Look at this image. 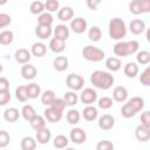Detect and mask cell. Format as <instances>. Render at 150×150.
Segmentation results:
<instances>
[{"mask_svg": "<svg viewBox=\"0 0 150 150\" xmlns=\"http://www.w3.org/2000/svg\"><path fill=\"white\" fill-rule=\"evenodd\" d=\"M29 122H30V127L35 131H38V130H40V129H42V128L46 127V118L42 117V116H40V115H35Z\"/></svg>", "mask_w": 150, "mask_h": 150, "instance_id": "obj_27", "label": "cell"}, {"mask_svg": "<svg viewBox=\"0 0 150 150\" xmlns=\"http://www.w3.org/2000/svg\"><path fill=\"white\" fill-rule=\"evenodd\" d=\"M69 143V139L67 136L64 135H57L55 138H54V146L57 148V149H63L68 145Z\"/></svg>", "mask_w": 150, "mask_h": 150, "instance_id": "obj_40", "label": "cell"}, {"mask_svg": "<svg viewBox=\"0 0 150 150\" xmlns=\"http://www.w3.org/2000/svg\"><path fill=\"white\" fill-rule=\"evenodd\" d=\"M114 76L108 73V71H103V70H95L93 71V74L90 75V82L94 87L102 89V90H107L109 89L112 84H114Z\"/></svg>", "mask_w": 150, "mask_h": 150, "instance_id": "obj_1", "label": "cell"}, {"mask_svg": "<svg viewBox=\"0 0 150 150\" xmlns=\"http://www.w3.org/2000/svg\"><path fill=\"white\" fill-rule=\"evenodd\" d=\"M43 112H45V118L50 123H56V122L61 121V118H62V111H60L50 105H48V108Z\"/></svg>", "mask_w": 150, "mask_h": 150, "instance_id": "obj_10", "label": "cell"}, {"mask_svg": "<svg viewBox=\"0 0 150 150\" xmlns=\"http://www.w3.org/2000/svg\"><path fill=\"white\" fill-rule=\"evenodd\" d=\"M19 110L14 107L12 108H7L5 111H4V118L5 121L9 122V123H13V122H16L18 118H19Z\"/></svg>", "mask_w": 150, "mask_h": 150, "instance_id": "obj_24", "label": "cell"}, {"mask_svg": "<svg viewBox=\"0 0 150 150\" xmlns=\"http://www.w3.org/2000/svg\"><path fill=\"white\" fill-rule=\"evenodd\" d=\"M80 117H81V115H80V112H79L76 109H70V110L67 112V115H66V118H67L68 123H70V124H76V123H79Z\"/></svg>", "mask_w": 150, "mask_h": 150, "instance_id": "obj_39", "label": "cell"}, {"mask_svg": "<svg viewBox=\"0 0 150 150\" xmlns=\"http://www.w3.org/2000/svg\"><path fill=\"white\" fill-rule=\"evenodd\" d=\"M55 97L56 96H55V93L53 90H45L41 94V102L45 105H50V103L54 101Z\"/></svg>", "mask_w": 150, "mask_h": 150, "instance_id": "obj_36", "label": "cell"}, {"mask_svg": "<svg viewBox=\"0 0 150 150\" xmlns=\"http://www.w3.org/2000/svg\"><path fill=\"white\" fill-rule=\"evenodd\" d=\"M69 138L73 143L75 144H82L86 142L87 139V134L83 129L81 128H74L70 130V134H69Z\"/></svg>", "mask_w": 150, "mask_h": 150, "instance_id": "obj_8", "label": "cell"}, {"mask_svg": "<svg viewBox=\"0 0 150 150\" xmlns=\"http://www.w3.org/2000/svg\"><path fill=\"white\" fill-rule=\"evenodd\" d=\"M121 114H122V116L125 117V118H131V117H134L137 112H136L135 109L127 102V103L123 104V107L121 108Z\"/></svg>", "mask_w": 150, "mask_h": 150, "instance_id": "obj_41", "label": "cell"}, {"mask_svg": "<svg viewBox=\"0 0 150 150\" xmlns=\"http://www.w3.org/2000/svg\"><path fill=\"white\" fill-rule=\"evenodd\" d=\"M139 81L144 86H150V67H146L139 76Z\"/></svg>", "mask_w": 150, "mask_h": 150, "instance_id": "obj_45", "label": "cell"}, {"mask_svg": "<svg viewBox=\"0 0 150 150\" xmlns=\"http://www.w3.org/2000/svg\"><path fill=\"white\" fill-rule=\"evenodd\" d=\"M36 68L33 66V64H29V63H25L22 67H21V75L25 80H33L35 76H36Z\"/></svg>", "mask_w": 150, "mask_h": 150, "instance_id": "obj_15", "label": "cell"}, {"mask_svg": "<svg viewBox=\"0 0 150 150\" xmlns=\"http://www.w3.org/2000/svg\"><path fill=\"white\" fill-rule=\"evenodd\" d=\"M46 52H47V47H46V45L42 43V42H35V43H33V46H32V48H30V54H33V55L36 56V57H42V56H45Z\"/></svg>", "mask_w": 150, "mask_h": 150, "instance_id": "obj_23", "label": "cell"}, {"mask_svg": "<svg viewBox=\"0 0 150 150\" xmlns=\"http://www.w3.org/2000/svg\"><path fill=\"white\" fill-rule=\"evenodd\" d=\"M77 100H79V97L75 94V91H67L63 95V101H64L66 105H69V107L75 105L77 103Z\"/></svg>", "mask_w": 150, "mask_h": 150, "instance_id": "obj_37", "label": "cell"}, {"mask_svg": "<svg viewBox=\"0 0 150 150\" xmlns=\"http://www.w3.org/2000/svg\"><path fill=\"white\" fill-rule=\"evenodd\" d=\"M82 56L90 62H100L105 56L104 52L94 46H86L82 50Z\"/></svg>", "mask_w": 150, "mask_h": 150, "instance_id": "obj_4", "label": "cell"}, {"mask_svg": "<svg viewBox=\"0 0 150 150\" xmlns=\"http://www.w3.org/2000/svg\"><path fill=\"white\" fill-rule=\"evenodd\" d=\"M20 146H21L22 150H34L36 148V141L33 137L26 136V137H23L21 139Z\"/></svg>", "mask_w": 150, "mask_h": 150, "instance_id": "obj_29", "label": "cell"}, {"mask_svg": "<svg viewBox=\"0 0 150 150\" xmlns=\"http://www.w3.org/2000/svg\"><path fill=\"white\" fill-rule=\"evenodd\" d=\"M29 11L32 14H41L43 11H45V4L36 0V1H33L29 6Z\"/></svg>", "mask_w": 150, "mask_h": 150, "instance_id": "obj_42", "label": "cell"}, {"mask_svg": "<svg viewBox=\"0 0 150 150\" xmlns=\"http://www.w3.org/2000/svg\"><path fill=\"white\" fill-rule=\"evenodd\" d=\"M30 52L26 48H20L15 52L14 54V59L18 63H21V64H25V63H28L29 60H30Z\"/></svg>", "mask_w": 150, "mask_h": 150, "instance_id": "obj_14", "label": "cell"}, {"mask_svg": "<svg viewBox=\"0 0 150 150\" xmlns=\"http://www.w3.org/2000/svg\"><path fill=\"white\" fill-rule=\"evenodd\" d=\"M136 61L139 64H148L150 62V53L148 50H141L136 55Z\"/></svg>", "mask_w": 150, "mask_h": 150, "instance_id": "obj_43", "label": "cell"}, {"mask_svg": "<svg viewBox=\"0 0 150 150\" xmlns=\"http://www.w3.org/2000/svg\"><path fill=\"white\" fill-rule=\"evenodd\" d=\"M27 88V94L29 98H36L41 94V88L38 83H29L26 86Z\"/></svg>", "mask_w": 150, "mask_h": 150, "instance_id": "obj_30", "label": "cell"}, {"mask_svg": "<svg viewBox=\"0 0 150 150\" xmlns=\"http://www.w3.org/2000/svg\"><path fill=\"white\" fill-rule=\"evenodd\" d=\"M97 150H111L114 149V144L110 141H100L96 145Z\"/></svg>", "mask_w": 150, "mask_h": 150, "instance_id": "obj_50", "label": "cell"}, {"mask_svg": "<svg viewBox=\"0 0 150 150\" xmlns=\"http://www.w3.org/2000/svg\"><path fill=\"white\" fill-rule=\"evenodd\" d=\"M109 36L112 40H122L127 34L125 22L120 18H114L109 21Z\"/></svg>", "mask_w": 150, "mask_h": 150, "instance_id": "obj_3", "label": "cell"}, {"mask_svg": "<svg viewBox=\"0 0 150 150\" xmlns=\"http://www.w3.org/2000/svg\"><path fill=\"white\" fill-rule=\"evenodd\" d=\"M124 74L127 77H135L137 74H138V66L135 63V62H128L125 66H124V69H123Z\"/></svg>", "mask_w": 150, "mask_h": 150, "instance_id": "obj_28", "label": "cell"}, {"mask_svg": "<svg viewBox=\"0 0 150 150\" xmlns=\"http://www.w3.org/2000/svg\"><path fill=\"white\" fill-rule=\"evenodd\" d=\"M74 16V11L69 6H64L57 12V19L61 21H69Z\"/></svg>", "mask_w": 150, "mask_h": 150, "instance_id": "obj_20", "label": "cell"}, {"mask_svg": "<svg viewBox=\"0 0 150 150\" xmlns=\"http://www.w3.org/2000/svg\"><path fill=\"white\" fill-rule=\"evenodd\" d=\"M2 70H4V67H2V64L0 63V73H2Z\"/></svg>", "mask_w": 150, "mask_h": 150, "instance_id": "obj_56", "label": "cell"}, {"mask_svg": "<svg viewBox=\"0 0 150 150\" xmlns=\"http://www.w3.org/2000/svg\"><path fill=\"white\" fill-rule=\"evenodd\" d=\"M87 2V6L91 9V11H96L98 5L101 4V0H86Z\"/></svg>", "mask_w": 150, "mask_h": 150, "instance_id": "obj_54", "label": "cell"}, {"mask_svg": "<svg viewBox=\"0 0 150 150\" xmlns=\"http://www.w3.org/2000/svg\"><path fill=\"white\" fill-rule=\"evenodd\" d=\"M141 124L146 127V128H150V111L145 110L141 115Z\"/></svg>", "mask_w": 150, "mask_h": 150, "instance_id": "obj_51", "label": "cell"}, {"mask_svg": "<svg viewBox=\"0 0 150 150\" xmlns=\"http://www.w3.org/2000/svg\"><path fill=\"white\" fill-rule=\"evenodd\" d=\"M53 23V16L50 13H45L42 12L41 14H39L38 18V25H42V26H52Z\"/></svg>", "mask_w": 150, "mask_h": 150, "instance_id": "obj_34", "label": "cell"}, {"mask_svg": "<svg viewBox=\"0 0 150 150\" xmlns=\"http://www.w3.org/2000/svg\"><path fill=\"white\" fill-rule=\"evenodd\" d=\"M9 90V81L6 77H0V91Z\"/></svg>", "mask_w": 150, "mask_h": 150, "instance_id": "obj_53", "label": "cell"}, {"mask_svg": "<svg viewBox=\"0 0 150 150\" xmlns=\"http://www.w3.org/2000/svg\"><path fill=\"white\" fill-rule=\"evenodd\" d=\"M87 26H88V25H87V20L83 19V18H81V16L73 19L71 22H70V28H71V30H73L74 33H76V34H82V33H84L86 29H87Z\"/></svg>", "mask_w": 150, "mask_h": 150, "instance_id": "obj_9", "label": "cell"}, {"mask_svg": "<svg viewBox=\"0 0 150 150\" xmlns=\"http://www.w3.org/2000/svg\"><path fill=\"white\" fill-rule=\"evenodd\" d=\"M112 97L116 102H124L128 98V90L123 86H117L112 91Z\"/></svg>", "mask_w": 150, "mask_h": 150, "instance_id": "obj_17", "label": "cell"}, {"mask_svg": "<svg viewBox=\"0 0 150 150\" xmlns=\"http://www.w3.org/2000/svg\"><path fill=\"white\" fill-rule=\"evenodd\" d=\"M114 125L115 118L109 114H104L98 118V128L102 130H110L114 128Z\"/></svg>", "mask_w": 150, "mask_h": 150, "instance_id": "obj_11", "label": "cell"}, {"mask_svg": "<svg viewBox=\"0 0 150 150\" xmlns=\"http://www.w3.org/2000/svg\"><path fill=\"white\" fill-rule=\"evenodd\" d=\"M97 105H98V108H101V109H109V108L112 107V98H110V97H108V96H103V97H101V98L98 100Z\"/></svg>", "mask_w": 150, "mask_h": 150, "instance_id": "obj_44", "label": "cell"}, {"mask_svg": "<svg viewBox=\"0 0 150 150\" xmlns=\"http://www.w3.org/2000/svg\"><path fill=\"white\" fill-rule=\"evenodd\" d=\"M130 13L138 15L150 12V0H132L129 4Z\"/></svg>", "mask_w": 150, "mask_h": 150, "instance_id": "obj_5", "label": "cell"}, {"mask_svg": "<svg viewBox=\"0 0 150 150\" xmlns=\"http://www.w3.org/2000/svg\"><path fill=\"white\" fill-rule=\"evenodd\" d=\"M54 38L66 41L69 38V28L66 25H57L54 29Z\"/></svg>", "mask_w": 150, "mask_h": 150, "instance_id": "obj_21", "label": "cell"}, {"mask_svg": "<svg viewBox=\"0 0 150 150\" xmlns=\"http://www.w3.org/2000/svg\"><path fill=\"white\" fill-rule=\"evenodd\" d=\"M8 0H0V6H2V5H5L6 2H7Z\"/></svg>", "mask_w": 150, "mask_h": 150, "instance_id": "obj_55", "label": "cell"}, {"mask_svg": "<svg viewBox=\"0 0 150 150\" xmlns=\"http://www.w3.org/2000/svg\"><path fill=\"white\" fill-rule=\"evenodd\" d=\"M59 1L57 0H46L45 2V9H47L48 12H56L59 9Z\"/></svg>", "mask_w": 150, "mask_h": 150, "instance_id": "obj_46", "label": "cell"}, {"mask_svg": "<svg viewBox=\"0 0 150 150\" xmlns=\"http://www.w3.org/2000/svg\"><path fill=\"white\" fill-rule=\"evenodd\" d=\"M13 39H14V35H13V32L11 30H4L0 33V45H9L13 42Z\"/></svg>", "mask_w": 150, "mask_h": 150, "instance_id": "obj_38", "label": "cell"}, {"mask_svg": "<svg viewBox=\"0 0 150 150\" xmlns=\"http://www.w3.org/2000/svg\"><path fill=\"white\" fill-rule=\"evenodd\" d=\"M50 107L60 110V111H63V109L66 108V103L63 101V98H59V97H55L54 101L50 103Z\"/></svg>", "mask_w": 150, "mask_h": 150, "instance_id": "obj_48", "label": "cell"}, {"mask_svg": "<svg viewBox=\"0 0 150 150\" xmlns=\"http://www.w3.org/2000/svg\"><path fill=\"white\" fill-rule=\"evenodd\" d=\"M50 137H52L50 130L47 129L46 127L36 131V141H38L40 144H46V143H48V142L50 141Z\"/></svg>", "mask_w": 150, "mask_h": 150, "instance_id": "obj_22", "label": "cell"}, {"mask_svg": "<svg viewBox=\"0 0 150 150\" xmlns=\"http://www.w3.org/2000/svg\"><path fill=\"white\" fill-rule=\"evenodd\" d=\"M135 137L139 142H146L150 139V128H146L142 124L137 125L135 129Z\"/></svg>", "mask_w": 150, "mask_h": 150, "instance_id": "obj_12", "label": "cell"}, {"mask_svg": "<svg viewBox=\"0 0 150 150\" xmlns=\"http://www.w3.org/2000/svg\"><path fill=\"white\" fill-rule=\"evenodd\" d=\"M15 97L18 101L20 102H26L29 97H28V94H27V88L26 86H19L16 89H15Z\"/></svg>", "mask_w": 150, "mask_h": 150, "instance_id": "obj_35", "label": "cell"}, {"mask_svg": "<svg viewBox=\"0 0 150 150\" xmlns=\"http://www.w3.org/2000/svg\"><path fill=\"white\" fill-rule=\"evenodd\" d=\"M97 115H98L97 109H96L95 107H93L91 104L87 105V107L82 110V116H83V118H84L86 121H88V122H91V121L96 120Z\"/></svg>", "mask_w": 150, "mask_h": 150, "instance_id": "obj_18", "label": "cell"}, {"mask_svg": "<svg viewBox=\"0 0 150 150\" xmlns=\"http://www.w3.org/2000/svg\"><path fill=\"white\" fill-rule=\"evenodd\" d=\"M138 48H139V43L136 40H131V41H118L114 46V53L117 56L125 57L128 55L135 54L138 50Z\"/></svg>", "mask_w": 150, "mask_h": 150, "instance_id": "obj_2", "label": "cell"}, {"mask_svg": "<svg viewBox=\"0 0 150 150\" xmlns=\"http://www.w3.org/2000/svg\"><path fill=\"white\" fill-rule=\"evenodd\" d=\"M53 66H54L55 70L63 71L68 68V59L66 56H56L53 61Z\"/></svg>", "mask_w": 150, "mask_h": 150, "instance_id": "obj_25", "label": "cell"}, {"mask_svg": "<svg viewBox=\"0 0 150 150\" xmlns=\"http://www.w3.org/2000/svg\"><path fill=\"white\" fill-rule=\"evenodd\" d=\"M12 22V18L6 13H0V29L9 26Z\"/></svg>", "mask_w": 150, "mask_h": 150, "instance_id": "obj_49", "label": "cell"}, {"mask_svg": "<svg viewBox=\"0 0 150 150\" xmlns=\"http://www.w3.org/2000/svg\"><path fill=\"white\" fill-rule=\"evenodd\" d=\"M128 103L135 109L136 112L141 111V110L144 108V100H143L142 97H139V96H134V97H131V98L128 101Z\"/></svg>", "mask_w": 150, "mask_h": 150, "instance_id": "obj_31", "label": "cell"}, {"mask_svg": "<svg viewBox=\"0 0 150 150\" xmlns=\"http://www.w3.org/2000/svg\"><path fill=\"white\" fill-rule=\"evenodd\" d=\"M66 84L69 89L76 91V90H81L84 86V79L81 75L77 74H69L66 79Z\"/></svg>", "mask_w": 150, "mask_h": 150, "instance_id": "obj_6", "label": "cell"}, {"mask_svg": "<svg viewBox=\"0 0 150 150\" xmlns=\"http://www.w3.org/2000/svg\"><path fill=\"white\" fill-rule=\"evenodd\" d=\"M9 141H11L9 134L5 130H0V148H6L9 144Z\"/></svg>", "mask_w": 150, "mask_h": 150, "instance_id": "obj_47", "label": "cell"}, {"mask_svg": "<svg viewBox=\"0 0 150 150\" xmlns=\"http://www.w3.org/2000/svg\"><path fill=\"white\" fill-rule=\"evenodd\" d=\"M129 29L134 35H139L145 30V22L141 19H134L129 25Z\"/></svg>", "mask_w": 150, "mask_h": 150, "instance_id": "obj_13", "label": "cell"}, {"mask_svg": "<svg viewBox=\"0 0 150 150\" xmlns=\"http://www.w3.org/2000/svg\"><path fill=\"white\" fill-rule=\"evenodd\" d=\"M49 48L54 53H61L66 48V41H63L61 39H57V38H53L49 41Z\"/></svg>", "mask_w": 150, "mask_h": 150, "instance_id": "obj_19", "label": "cell"}, {"mask_svg": "<svg viewBox=\"0 0 150 150\" xmlns=\"http://www.w3.org/2000/svg\"><path fill=\"white\" fill-rule=\"evenodd\" d=\"M9 101H11L9 90H7V91H0V105H5Z\"/></svg>", "mask_w": 150, "mask_h": 150, "instance_id": "obj_52", "label": "cell"}, {"mask_svg": "<svg viewBox=\"0 0 150 150\" xmlns=\"http://www.w3.org/2000/svg\"><path fill=\"white\" fill-rule=\"evenodd\" d=\"M80 100L82 103L89 105V104H93L96 102L97 100V93L96 90H94L93 88H86L82 93H81V96H80Z\"/></svg>", "mask_w": 150, "mask_h": 150, "instance_id": "obj_7", "label": "cell"}, {"mask_svg": "<svg viewBox=\"0 0 150 150\" xmlns=\"http://www.w3.org/2000/svg\"><path fill=\"white\" fill-rule=\"evenodd\" d=\"M105 67L110 70V71H118L122 67L121 64V60L117 57H108L105 60Z\"/></svg>", "mask_w": 150, "mask_h": 150, "instance_id": "obj_26", "label": "cell"}, {"mask_svg": "<svg viewBox=\"0 0 150 150\" xmlns=\"http://www.w3.org/2000/svg\"><path fill=\"white\" fill-rule=\"evenodd\" d=\"M21 114H22V117H23L26 121H30V120L36 115V111H35V109L33 108V105L26 104V105L22 107Z\"/></svg>", "mask_w": 150, "mask_h": 150, "instance_id": "obj_32", "label": "cell"}, {"mask_svg": "<svg viewBox=\"0 0 150 150\" xmlns=\"http://www.w3.org/2000/svg\"><path fill=\"white\" fill-rule=\"evenodd\" d=\"M53 33V29L50 26H42V25H38L35 28V34L39 39L41 40H46L48 38H50Z\"/></svg>", "mask_w": 150, "mask_h": 150, "instance_id": "obj_16", "label": "cell"}, {"mask_svg": "<svg viewBox=\"0 0 150 150\" xmlns=\"http://www.w3.org/2000/svg\"><path fill=\"white\" fill-rule=\"evenodd\" d=\"M88 38L90 41H94V42H97L101 40L102 38V32L101 29L97 27V26H93L91 28H89L88 30Z\"/></svg>", "mask_w": 150, "mask_h": 150, "instance_id": "obj_33", "label": "cell"}]
</instances>
